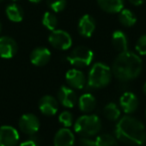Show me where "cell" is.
<instances>
[{
    "label": "cell",
    "mask_w": 146,
    "mask_h": 146,
    "mask_svg": "<svg viewBox=\"0 0 146 146\" xmlns=\"http://www.w3.org/2000/svg\"><path fill=\"white\" fill-rule=\"evenodd\" d=\"M117 140L127 145L140 146L146 142V129L139 119L130 115L119 118L115 126Z\"/></svg>",
    "instance_id": "6da1fadb"
},
{
    "label": "cell",
    "mask_w": 146,
    "mask_h": 146,
    "mask_svg": "<svg viewBox=\"0 0 146 146\" xmlns=\"http://www.w3.org/2000/svg\"><path fill=\"white\" fill-rule=\"evenodd\" d=\"M142 71V61L135 53L125 51L118 55L112 66V74L121 82L134 80Z\"/></svg>",
    "instance_id": "7a4b0ae2"
},
{
    "label": "cell",
    "mask_w": 146,
    "mask_h": 146,
    "mask_svg": "<svg viewBox=\"0 0 146 146\" xmlns=\"http://www.w3.org/2000/svg\"><path fill=\"white\" fill-rule=\"evenodd\" d=\"M101 119L96 114L82 115L73 123L74 131L81 136H94L101 130Z\"/></svg>",
    "instance_id": "3957f363"
},
{
    "label": "cell",
    "mask_w": 146,
    "mask_h": 146,
    "mask_svg": "<svg viewBox=\"0 0 146 146\" xmlns=\"http://www.w3.org/2000/svg\"><path fill=\"white\" fill-rule=\"evenodd\" d=\"M112 79V70L103 63H96L92 66L88 74L87 84L93 88H101L109 85Z\"/></svg>",
    "instance_id": "277c9868"
},
{
    "label": "cell",
    "mask_w": 146,
    "mask_h": 146,
    "mask_svg": "<svg viewBox=\"0 0 146 146\" xmlns=\"http://www.w3.org/2000/svg\"><path fill=\"white\" fill-rule=\"evenodd\" d=\"M93 60V52L86 47H77L67 57V61L70 65L77 68L87 67Z\"/></svg>",
    "instance_id": "5b68a950"
},
{
    "label": "cell",
    "mask_w": 146,
    "mask_h": 146,
    "mask_svg": "<svg viewBox=\"0 0 146 146\" xmlns=\"http://www.w3.org/2000/svg\"><path fill=\"white\" fill-rule=\"evenodd\" d=\"M49 43L58 50H67L72 45L71 36L63 30H53L49 35Z\"/></svg>",
    "instance_id": "8992f818"
},
{
    "label": "cell",
    "mask_w": 146,
    "mask_h": 146,
    "mask_svg": "<svg viewBox=\"0 0 146 146\" xmlns=\"http://www.w3.org/2000/svg\"><path fill=\"white\" fill-rule=\"evenodd\" d=\"M18 126L21 132L27 135H34L40 128V121L33 113H25L20 117Z\"/></svg>",
    "instance_id": "52a82bcc"
},
{
    "label": "cell",
    "mask_w": 146,
    "mask_h": 146,
    "mask_svg": "<svg viewBox=\"0 0 146 146\" xmlns=\"http://www.w3.org/2000/svg\"><path fill=\"white\" fill-rule=\"evenodd\" d=\"M18 130L11 125L0 126V146H16L19 142Z\"/></svg>",
    "instance_id": "ba28073f"
},
{
    "label": "cell",
    "mask_w": 146,
    "mask_h": 146,
    "mask_svg": "<svg viewBox=\"0 0 146 146\" xmlns=\"http://www.w3.org/2000/svg\"><path fill=\"white\" fill-rule=\"evenodd\" d=\"M18 46L16 41L9 36L0 37V57L3 59H11L16 55Z\"/></svg>",
    "instance_id": "9c48e42d"
},
{
    "label": "cell",
    "mask_w": 146,
    "mask_h": 146,
    "mask_svg": "<svg viewBox=\"0 0 146 146\" xmlns=\"http://www.w3.org/2000/svg\"><path fill=\"white\" fill-rule=\"evenodd\" d=\"M120 108L126 114H131L135 112L138 108L139 100L136 94L131 92H126L120 96L119 98Z\"/></svg>",
    "instance_id": "30bf717a"
},
{
    "label": "cell",
    "mask_w": 146,
    "mask_h": 146,
    "mask_svg": "<svg viewBox=\"0 0 146 146\" xmlns=\"http://www.w3.org/2000/svg\"><path fill=\"white\" fill-rule=\"evenodd\" d=\"M39 110L46 116H53L58 111V102L52 96H44L39 100Z\"/></svg>",
    "instance_id": "8fae6325"
},
{
    "label": "cell",
    "mask_w": 146,
    "mask_h": 146,
    "mask_svg": "<svg viewBox=\"0 0 146 146\" xmlns=\"http://www.w3.org/2000/svg\"><path fill=\"white\" fill-rule=\"evenodd\" d=\"M58 100L61 106L66 108H72L77 104V96L71 88L62 86L58 90Z\"/></svg>",
    "instance_id": "7c38bea8"
},
{
    "label": "cell",
    "mask_w": 146,
    "mask_h": 146,
    "mask_svg": "<svg viewBox=\"0 0 146 146\" xmlns=\"http://www.w3.org/2000/svg\"><path fill=\"white\" fill-rule=\"evenodd\" d=\"M66 82L69 85V87L75 88V90H81L85 87L86 78L85 75L82 73L80 70L71 69L66 73Z\"/></svg>",
    "instance_id": "4fadbf2b"
},
{
    "label": "cell",
    "mask_w": 146,
    "mask_h": 146,
    "mask_svg": "<svg viewBox=\"0 0 146 146\" xmlns=\"http://www.w3.org/2000/svg\"><path fill=\"white\" fill-rule=\"evenodd\" d=\"M54 146H74L75 135L68 127L60 128L54 136Z\"/></svg>",
    "instance_id": "5bb4252c"
},
{
    "label": "cell",
    "mask_w": 146,
    "mask_h": 146,
    "mask_svg": "<svg viewBox=\"0 0 146 146\" xmlns=\"http://www.w3.org/2000/svg\"><path fill=\"white\" fill-rule=\"evenodd\" d=\"M51 58V53L45 47H38L34 49L30 54V62L36 67L45 66Z\"/></svg>",
    "instance_id": "9a60e30c"
},
{
    "label": "cell",
    "mask_w": 146,
    "mask_h": 146,
    "mask_svg": "<svg viewBox=\"0 0 146 146\" xmlns=\"http://www.w3.org/2000/svg\"><path fill=\"white\" fill-rule=\"evenodd\" d=\"M95 30V21L90 15H84L80 18L78 23V31L80 35L85 38H89L92 36Z\"/></svg>",
    "instance_id": "2e32d148"
},
{
    "label": "cell",
    "mask_w": 146,
    "mask_h": 146,
    "mask_svg": "<svg viewBox=\"0 0 146 146\" xmlns=\"http://www.w3.org/2000/svg\"><path fill=\"white\" fill-rule=\"evenodd\" d=\"M79 110L82 112L89 113L93 111L96 108V98L91 94H84L77 100Z\"/></svg>",
    "instance_id": "e0dca14e"
},
{
    "label": "cell",
    "mask_w": 146,
    "mask_h": 146,
    "mask_svg": "<svg viewBox=\"0 0 146 146\" xmlns=\"http://www.w3.org/2000/svg\"><path fill=\"white\" fill-rule=\"evenodd\" d=\"M112 44H113V46H114V48L120 53L125 52V51H127V49H128L127 37H126V35L120 30H117L113 32Z\"/></svg>",
    "instance_id": "ac0fdd59"
},
{
    "label": "cell",
    "mask_w": 146,
    "mask_h": 146,
    "mask_svg": "<svg viewBox=\"0 0 146 146\" xmlns=\"http://www.w3.org/2000/svg\"><path fill=\"white\" fill-rule=\"evenodd\" d=\"M98 4L108 13H117L123 9L124 0H98Z\"/></svg>",
    "instance_id": "d6986e66"
},
{
    "label": "cell",
    "mask_w": 146,
    "mask_h": 146,
    "mask_svg": "<svg viewBox=\"0 0 146 146\" xmlns=\"http://www.w3.org/2000/svg\"><path fill=\"white\" fill-rule=\"evenodd\" d=\"M6 15H7L8 19L12 22H21L23 20V10L20 7L19 5L15 3L9 4V5L6 7Z\"/></svg>",
    "instance_id": "ffe728a7"
},
{
    "label": "cell",
    "mask_w": 146,
    "mask_h": 146,
    "mask_svg": "<svg viewBox=\"0 0 146 146\" xmlns=\"http://www.w3.org/2000/svg\"><path fill=\"white\" fill-rule=\"evenodd\" d=\"M103 114L108 120L116 121L120 118L121 111H120V108H118V106H117L116 104H114V102H109V104H107L104 106Z\"/></svg>",
    "instance_id": "44dd1931"
},
{
    "label": "cell",
    "mask_w": 146,
    "mask_h": 146,
    "mask_svg": "<svg viewBox=\"0 0 146 146\" xmlns=\"http://www.w3.org/2000/svg\"><path fill=\"white\" fill-rule=\"evenodd\" d=\"M119 20H120L121 24H123L126 27H131L136 23L137 19L135 14L132 11L128 9H122L119 14Z\"/></svg>",
    "instance_id": "7402d4cb"
},
{
    "label": "cell",
    "mask_w": 146,
    "mask_h": 146,
    "mask_svg": "<svg viewBox=\"0 0 146 146\" xmlns=\"http://www.w3.org/2000/svg\"><path fill=\"white\" fill-rule=\"evenodd\" d=\"M95 146H118L117 138L110 134H101L96 137Z\"/></svg>",
    "instance_id": "603a6c76"
},
{
    "label": "cell",
    "mask_w": 146,
    "mask_h": 146,
    "mask_svg": "<svg viewBox=\"0 0 146 146\" xmlns=\"http://www.w3.org/2000/svg\"><path fill=\"white\" fill-rule=\"evenodd\" d=\"M42 23L48 30L53 31L56 28L58 20H57V17L55 16V14H53L52 12H45L42 18Z\"/></svg>",
    "instance_id": "cb8c5ba5"
},
{
    "label": "cell",
    "mask_w": 146,
    "mask_h": 146,
    "mask_svg": "<svg viewBox=\"0 0 146 146\" xmlns=\"http://www.w3.org/2000/svg\"><path fill=\"white\" fill-rule=\"evenodd\" d=\"M58 120L64 127H70L72 126L74 123L73 114L70 111H68V110H64V111H62L59 114Z\"/></svg>",
    "instance_id": "d4e9b609"
},
{
    "label": "cell",
    "mask_w": 146,
    "mask_h": 146,
    "mask_svg": "<svg viewBox=\"0 0 146 146\" xmlns=\"http://www.w3.org/2000/svg\"><path fill=\"white\" fill-rule=\"evenodd\" d=\"M48 7L53 12H60L66 6V0H46Z\"/></svg>",
    "instance_id": "484cf974"
},
{
    "label": "cell",
    "mask_w": 146,
    "mask_h": 146,
    "mask_svg": "<svg viewBox=\"0 0 146 146\" xmlns=\"http://www.w3.org/2000/svg\"><path fill=\"white\" fill-rule=\"evenodd\" d=\"M135 49H136V51L140 55H146V34L142 35L138 39Z\"/></svg>",
    "instance_id": "4316f807"
},
{
    "label": "cell",
    "mask_w": 146,
    "mask_h": 146,
    "mask_svg": "<svg viewBox=\"0 0 146 146\" xmlns=\"http://www.w3.org/2000/svg\"><path fill=\"white\" fill-rule=\"evenodd\" d=\"M79 144L80 146H95V139H92L89 136H81Z\"/></svg>",
    "instance_id": "83f0119b"
},
{
    "label": "cell",
    "mask_w": 146,
    "mask_h": 146,
    "mask_svg": "<svg viewBox=\"0 0 146 146\" xmlns=\"http://www.w3.org/2000/svg\"><path fill=\"white\" fill-rule=\"evenodd\" d=\"M19 146H40V144H39V141L37 140V138H35V137H31V138L21 142Z\"/></svg>",
    "instance_id": "f1b7e54d"
},
{
    "label": "cell",
    "mask_w": 146,
    "mask_h": 146,
    "mask_svg": "<svg viewBox=\"0 0 146 146\" xmlns=\"http://www.w3.org/2000/svg\"><path fill=\"white\" fill-rule=\"evenodd\" d=\"M129 1H130L131 3L133 4V5L138 6V5H141V4H142L143 2L145 1V0H129Z\"/></svg>",
    "instance_id": "f546056e"
},
{
    "label": "cell",
    "mask_w": 146,
    "mask_h": 146,
    "mask_svg": "<svg viewBox=\"0 0 146 146\" xmlns=\"http://www.w3.org/2000/svg\"><path fill=\"white\" fill-rule=\"evenodd\" d=\"M142 90H143V92H144V94H145V96H146V83L144 84V86H143Z\"/></svg>",
    "instance_id": "4dcf8cb0"
},
{
    "label": "cell",
    "mask_w": 146,
    "mask_h": 146,
    "mask_svg": "<svg viewBox=\"0 0 146 146\" xmlns=\"http://www.w3.org/2000/svg\"><path fill=\"white\" fill-rule=\"evenodd\" d=\"M30 2H32V3H39V2L41 1V0H29Z\"/></svg>",
    "instance_id": "1f68e13d"
},
{
    "label": "cell",
    "mask_w": 146,
    "mask_h": 146,
    "mask_svg": "<svg viewBox=\"0 0 146 146\" xmlns=\"http://www.w3.org/2000/svg\"><path fill=\"white\" fill-rule=\"evenodd\" d=\"M2 31V25H1V22H0V33H1Z\"/></svg>",
    "instance_id": "d6a6232c"
},
{
    "label": "cell",
    "mask_w": 146,
    "mask_h": 146,
    "mask_svg": "<svg viewBox=\"0 0 146 146\" xmlns=\"http://www.w3.org/2000/svg\"><path fill=\"white\" fill-rule=\"evenodd\" d=\"M12 1H17V0H12Z\"/></svg>",
    "instance_id": "836d02e7"
},
{
    "label": "cell",
    "mask_w": 146,
    "mask_h": 146,
    "mask_svg": "<svg viewBox=\"0 0 146 146\" xmlns=\"http://www.w3.org/2000/svg\"><path fill=\"white\" fill-rule=\"evenodd\" d=\"M145 114H146V111H145Z\"/></svg>",
    "instance_id": "e575fe53"
}]
</instances>
